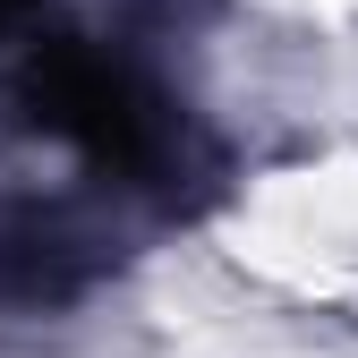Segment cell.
I'll return each instance as SVG.
<instances>
[{
    "instance_id": "1",
    "label": "cell",
    "mask_w": 358,
    "mask_h": 358,
    "mask_svg": "<svg viewBox=\"0 0 358 358\" xmlns=\"http://www.w3.org/2000/svg\"><path fill=\"white\" fill-rule=\"evenodd\" d=\"M213 0H103V17H52L0 52V120L52 145L137 231H188L239 188V154L179 77V43Z\"/></svg>"
},
{
    "instance_id": "2",
    "label": "cell",
    "mask_w": 358,
    "mask_h": 358,
    "mask_svg": "<svg viewBox=\"0 0 358 358\" xmlns=\"http://www.w3.org/2000/svg\"><path fill=\"white\" fill-rule=\"evenodd\" d=\"M137 222L111 213L94 188L77 179H17L0 188V324L34 333V324H69L85 316L137 256Z\"/></svg>"
},
{
    "instance_id": "3",
    "label": "cell",
    "mask_w": 358,
    "mask_h": 358,
    "mask_svg": "<svg viewBox=\"0 0 358 358\" xmlns=\"http://www.w3.org/2000/svg\"><path fill=\"white\" fill-rule=\"evenodd\" d=\"M60 17V0H0V52H17L26 34H43Z\"/></svg>"
}]
</instances>
